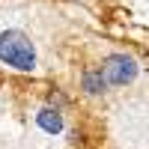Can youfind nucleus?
<instances>
[{
    "mask_svg": "<svg viewBox=\"0 0 149 149\" xmlns=\"http://www.w3.org/2000/svg\"><path fill=\"white\" fill-rule=\"evenodd\" d=\"M0 63H6L18 72L36 69V48L27 33L21 30H3L0 33Z\"/></svg>",
    "mask_w": 149,
    "mask_h": 149,
    "instance_id": "1",
    "label": "nucleus"
},
{
    "mask_svg": "<svg viewBox=\"0 0 149 149\" xmlns=\"http://www.w3.org/2000/svg\"><path fill=\"white\" fill-rule=\"evenodd\" d=\"M102 72H104L107 84L122 86V84H131L137 78V63H134V57H128V54H110V57H104Z\"/></svg>",
    "mask_w": 149,
    "mask_h": 149,
    "instance_id": "2",
    "label": "nucleus"
},
{
    "mask_svg": "<svg viewBox=\"0 0 149 149\" xmlns=\"http://www.w3.org/2000/svg\"><path fill=\"white\" fill-rule=\"evenodd\" d=\"M36 122H39V128L48 131V134H60L63 131V113H60L57 107H42L39 113H36Z\"/></svg>",
    "mask_w": 149,
    "mask_h": 149,
    "instance_id": "3",
    "label": "nucleus"
},
{
    "mask_svg": "<svg viewBox=\"0 0 149 149\" xmlns=\"http://www.w3.org/2000/svg\"><path fill=\"white\" fill-rule=\"evenodd\" d=\"M104 86H107V78H104L102 69H86L84 72V90L90 93V95H102Z\"/></svg>",
    "mask_w": 149,
    "mask_h": 149,
    "instance_id": "4",
    "label": "nucleus"
}]
</instances>
